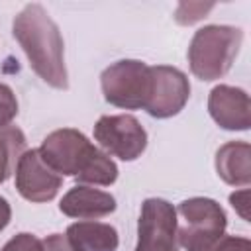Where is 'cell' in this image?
Here are the masks:
<instances>
[{"label": "cell", "mask_w": 251, "mask_h": 251, "mask_svg": "<svg viewBox=\"0 0 251 251\" xmlns=\"http://www.w3.org/2000/svg\"><path fill=\"white\" fill-rule=\"evenodd\" d=\"M37 151L57 175L75 176L78 184L110 186L118 178V167L112 157L75 127L51 131Z\"/></svg>", "instance_id": "obj_2"}, {"label": "cell", "mask_w": 251, "mask_h": 251, "mask_svg": "<svg viewBox=\"0 0 251 251\" xmlns=\"http://www.w3.org/2000/svg\"><path fill=\"white\" fill-rule=\"evenodd\" d=\"M67 239L75 251H118V229L104 222L80 220L67 227Z\"/></svg>", "instance_id": "obj_12"}, {"label": "cell", "mask_w": 251, "mask_h": 251, "mask_svg": "<svg viewBox=\"0 0 251 251\" xmlns=\"http://www.w3.org/2000/svg\"><path fill=\"white\" fill-rule=\"evenodd\" d=\"M16 116H18L16 94L8 84L0 82V126H10Z\"/></svg>", "instance_id": "obj_16"}, {"label": "cell", "mask_w": 251, "mask_h": 251, "mask_svg": "<svg viewBox=\"0 0 251 251\" xmlns=\"http://www.w3.org/2000/svg\"><path fill=\"white\" fill-rule=\"evenodd\" d=\"M27 151L25 135L18 126H0V184L14 173L20 157Z\"/></svg>", "instance_id": "obj_14"}, {"label": "cell", "mask_w": 251, "mask_h": 251, "mask_svg": "<svg viewBox=\"0 0 251 251\" xmlns=\"http://www.w3.org/2000/svg\"><path fill=\"white\" fill-rule=\"evenodd\" d=\"M208 112L212 120L227 131H247L251 126L249 94L239 86H214L208 94Z\"/></svg>", "instance_id": "obj_10"}, {"label": "cell", "mask_w": 251, "mask_h": 251, "mask_svg": "<svg viewBox=\"0 0 251 251\" xmlns=\"http://www.w3.org/2000/svg\"><path fill=\"white\" fill-rule=\"evenodd\" d=\"M241 41L243 31L233 25L210 24L196 29L186 53L192 75L206 82L227 75L239 53Z\"/></svg>", "instance_id": "obj_3"}, {"label": "cell", "mask_w": 251, "mask_h": 251, "mask_svg": "<svg viewBox=\"0 0 251 251\" xmlns=\"http://www.w3.org/2000/svg\"><path fill=\"white\" fill-rule=\"evenodd\" d=\"M218 176L231 186L251 182V145L247 141H227L216 151Z\"/></svg>", "instance_id": "obj_13"}, {"label": "cell", "mask_w": 251, "mask_h": 251, "mask_svg": "<svg viewBox=\"0 0 251 251\" xmlns=\"http://www.w3.org/2000/svg\"><path fill=\"white\" fill-rule=\"evenodd\" d=\"M175 210L182 218V224L176 226V241L184 251H202L226 233L227 216L212 198H186Z\"/></svg>", "instance_id": "obj_4"}, {"label": "cell", "mask_w": 251, "mask_h": 251, "mask_svg": "<svg viewBox=\"0 0 251 251\" xmlns=\"http://www.w3.org/2000/svg\"><path fill=\"white\" fill-rule=\"evenodd\" d=\"M59 210L76 220H98L116 210V198L110 192L76 184L65 192V196L59 202Z\"/></svg>", "instance_id": "obj_11"}, {"label": "cell", "mask_w": 251, "mask_h": 251, "mask_svg": "<svg viewBox=\"0 0 251 251\" xmlns=\"http://www.w3.org/2000/svg\"><path fill=\"white\" fill-rule=\"evenodd\" d=\"M176 210L165 198H147L137 220V245L133 251H178Z\"/></svg>", "instance_id": "obj_6"}, {"label": "cell", "mask_w": 251, "mask_h": 251, "mask_svg": "<svg viewBox=\"0 0 251 251\" xmlns=\"http://www.w3.org/2000/svg\"><path fill=\"white\" fill-rule=\"evenodd\" d=\"M43 251H75L63 233H51L43 239Z\"/></svg>", "instance_id": "obj_20"}, {"label": "cell", "mask_w": 251, "mask_h": 251, "mask_svg": "<svg viewBox=\"0 0 251 251\" xmlns=\"http://www.w3.org/2000/svg\"><path fill=\"white\" fill-rule=\"evenodd\" d=\"M10 220H12V206L4 196H0V231L10 224Z\"/></svg>", "instance_id": "obj_21"}, {"label": "cell", "mask_w": 251, "mask_h": 251, "mask_svg": "<svg viewBox=\"0 0 251 251\" xmlns=\"http://www.w3.org/2000/svg\"><path fill=\"white\" fill-rule=\"evenodd\" d=\"M100 86L104 100L116 108H145L151 86V67L137 59L116 61L102 71Z\"/></svg>", "instance_id": "obj_5"}, {"label": "cell", "mask_w": 251, "mask_h": 251, "mask_svg": "<svg viewBox=\"0 0 251 251\" xmlns=\"http://www.w3.org/2000/svg\"><path fill=\"white\" fill-rule=\"evenodd\" d=\"M190 98V82L188 76L169 65L151 67V86L145 102V112L157 120L176 116Z\"/></svg>", "instance_id": "obj_8"}, {"label": "cell", "mask_w": 251, "mask_h": 251, "mask_svg": "<svg viewBox=\"0 0 251 251\" xmlns=\"http://www.w3.org/2000/svg\"><path fill=\"white\" fill-rule=\"evenodd\" d=\"M229 202H231V206L235 208V212H237L245 222H249V190H247V188L235 190L233 194H229Z\"/></svg>", "instance_id": "obj_19"}, {"label": "cell", "mask_w": 251, "mask_h": 251, "mask_svg": "<svg viewBox=\"0 0 251 251\" xmlns=\"http://www.w3.org/2000/svg\"><path fill=\"white\" fill-rule=\"evenodd\" d=\"M94 139L104 153L122 161H135L147 147V131L131 114L100 116L94 124Z\"/></svg>", "instance_id": "obj_7"}, {"label": "cell", "mask_w": 251, "mask_h": 251, "mask_svg": "<svg viewBox=\"0 0 251 251\" xmlns=\"http://www.w3.org/2000/svg\"><path fill=\"white\" fill-rule=\"evenodd\" d=\"M16 188L27 202H49L57 196L63 176L57 175L39 155L37 149H27L16 165Z\"/></svg>", "instance_id": "obj_9"}, {"label": "cell", "mask_w": 251, "mask_h": 251, "mask_svg": "<svg viewBox=\"0 0 251 251\" xmlns=\"http://www.w3.org/2000/svg\"><path fill=\"white\" fill-rule=\"evenodd\" d=\"M0 251H43V239H39L33 233L22 231L8 239Z\"/></svg>", "instance_id": "obj_17"}, {"label": "cell", "mask_w": 251, "mask_h": 251, "mask_svg": "<svg viewBox=\"0 0 251 251\" xmlns=\"http://www.w3.org/2000/svg\"><path fill=\"white\" fill-rule=\"evenodd\" d=\"M12 33L24 49L33 73L53 88L67 90L65 43L59 25L41 4H27L12 22Z\"/></svg>", "instance_id": "obj_1"}, {"label": "cell", "mask_w": 251, "mask_h": 251, "mask_svg": "<svg viewBox=\"0 0 251 251\" xmlns=\"http://www.w3.org/2000/svg\"><path fill=\"white\" fill-rule=\"evenodd\" d=\"M202 251H251V241L239 235H222Z\"/></svg>", "instance_id": "obj_18"}, {"label": "cell", "mask_w": 251, "mask_h": 251, "mask_svg": "<svg viewBox=\"0 0 251 251\" xmlns=\"http://www.w3.org/2000/svg\"><path fill=\"white\" fill-rule=\"evenodd\" d=\"M212 8H214V4H200V2H188V4H186V2H182V4H178V8H176L175 20H176L178 24H182V25H190V24H194V22L206 18V14H208Z\"/></svg>", "instance_id": "obj_15"}]
</instances>
